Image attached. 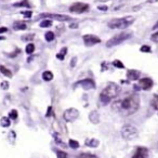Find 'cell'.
<instances>
[{
	"mask_svg": "<svg viewBox=\"0 0 158 158\" xmlns=\"http://www.w3.org/2000/svg\"><path fill=\"white\" fill-rule=\"evenodd\" d=\"M76 62H77V57H73L71 59V67H75V65H76Z\"/></svg>",
	"mask_w": 158,
	"mask_h": 158,
	"instance_id": "cell-38",
	"label": "cell"
},
{
	"mask_svg": "<svg viewBox=\"0 0 158 158\" xmlns=\"http://www.w3.org/2000/svg\"><path fill=\"white\" fill-rule=\"evenodd\" d=\"M38 18H49V20H55L59 22H67L73 20L69 15H65V14H54V13H42L38 16Z\"/></svg>",
	"mask_w": 158,
	"mask_h": 158,
	"instance_id": "cell-6",
	"label": "cell"
},
{
	"mask_svg": "<svg viewBox=\"0 0 158 158\" xmlns=\"http://www.w3.org/2000/svg\"><path fill=\"white\" fill-rule=\"evenodd\" d=\"M1 89H3V90H7L8 88H9V86H10V83H8V81H2V83H1Z\"/></svg>",
	"mask_w": 158,
	"mask_h": 158,
	"instance_id": "cell-34",
	"label": "cell"
},
{
	"mask_svg": "<svg viewBox=\"0 0 158 158\" xmlns=\"http://www.w3.org/2000/svg\"><path fill=\"white\" fill-rule=\"evenodd\" d=\"M20 52H21V51H20V49H16V50H14L12 53H9V54H7V55L9 57H14V56H16V55H17Z\"/></svg>",
	"mask_w": 158,
	"mask_h": 158,
	"instance_id": "cell-32",
	"label": "cell"
},
{
	"mask_svg": "<svg viewBox=\"0 0 158 158\" xmlns=\"http://www.w3.org/2000/svg\"><path fill=\"white\" fill-rule=\"evenodd\" d=\"M151 39H152V40H153V41L158 42V32H157V33H155V34L152 35Z\"/></svg>",
	"mask_w": 158,
	"mask_h": 158,
	"instance_id": "cell-35",
	"label": "cell"
},
{
	"mask_svg": "<svg viewBox=\"0 0 158 158\" xmlns=\"http://www.w3.org/2000/svg\"><path fill=\"white\" fill-rule=\"evenodd\" d=\"M139 87L142 90H149L153 87V80L148 77L141 78L140 80H139Z\"/></svg>",
	"mask_w": 158,
	"mask_h": 158,
	"instance_id": "cell-11",
	"label": "cell"
},
{
	"mask_svg": "<svg viewBox=\"0 0 158 158\" xmlns=\"http://www.w3.org/2000/svg\"><path fill=\"white\" fill-rule=\"evenodd\" d=\"M13 29L14 30H25L27 28V24L24 21H16L13 23Z\"/></svg>",
	"mask_w": 158,
	"mask_h": 158,
	"instance_id": "cell-14",
	"label": "cell"
},
{
	"mask_svg": "<svg viewBox=\"0 0 158 158\" xmlns=\"http://www.w3.org/2000/svg\"><path fill=\"white\" fill-rule=\"evenodd\" d=\"M89 119L93 124H98V121H100V115H98V113L96 110H92L89 115Z\"/></svg>",
	"mask_w": 158,
	"mask_h": 158,
	"instance_id": "cell-16",
	"label": "cell"
},
{
	"mask_svg": "<svg viewBox=\"0 0 158 158\" xmlns=\"http://www.w3.org/2000/svg\"><path fill=\"white\" fill-rule=\"evenodd\" d=\"M0 73L2 74V75H5L6 77L8 78H11L12 77V73L10 69H8L7 67H5L3 65H0Z\"/></svg>",
	"mask_w": 158,
	"mask_h": 158,
	"instance_id": "cell-19",
	"label": "cell"
},
{
	"mask_svg": "<svg viewBox=\"0 0 158 158\" xmlns=\"http://www.w3.org/2000/svg\"><path fill=\"white\" fill-rule=\"evenodd\" d=\"M132 158H148V151L145 147H137Z\"/></svg>",
	"mask_w": 158,
	"mask_h": 158,
	"instance_id": "cell-12",
	"label": "cell"
},
{
	"mask_svg": "<svg viewBox=\"0 0 158 158\" xmlns=\"http://www.w3.org/2000/svg\"><path fill=\"white\" fill-rule=\"evenodd\" d=\"M69 28H71V29H76V28H78V24L77 23L69 24Z\"/></svg>",
	"mask_w": 158,
	"mask_h": 158,
	"instance_id": "cell-39",
	"label": "cell"
},
{
	"mask_svg": "<svg viewBox=\"0 0 158 158\" xmlns=\"http://www.w3.org/2000/svg\"><path fill=\"white\" fill-rule=\"evenodd\" d=\"M98 144H100V142H98V139H88V140H86V142H85L86 146L92 147V148H95V147H98Z\"/></svg>",
	"mask_w": 158,
	"mask_h": 158,
	"instance_id": "cell-15",
	"label": "cell"
},
{
	"mask_svg": "<svg viewBox=\"0 0 158 158\" xmlns=\"http://www.w3.org/2000/svg\"><path fill=\"white\" fill-rule=\"evenodd\" d=\"M52 25V21L51 20H44V21L40 23V27L46 28V27H50Z\"/></svg>",
	"mask_w": 158,
	"mask_h": 158,
	"instance_id": "cell-26",
	"label": "cell"
},
{
	"mask_svg": "<svg viewBox=\"0 0 158 158\" xmlns=\"http://www.w3.org/2000/svg\"><path fill=\"white\" fill-rule=\"evenodd\" d=\"M98 9L101 10V11H107L108 7L107 6H98Z\"/></svg>",
	"mask_w": 158,
	"mask_h": 158,
	"instance_id": "cell-37",
	"label": "cell"
},
{
	"mask_svg": "<svg viewBox=\"0 0 158 158\" xmlns=\"http://www.w3.org/2000/svg\"><path fill=\"white\" fill-rule=\"evenodd\" d=\"M54 38H55V35H54V33H53V32H47L46 34H44V39H46L48 42L53 41V40H54Z\"/></svg>",
	"mask_w": 158,
	"mask_h": 158,
	"instance_id": "cell-22",
	"label": "cell"
},
{
	"mask_svg": "<svg viewBox=\"0 0 158 158\" xmlns=\"http://www.w3.org/2000/svg\"><path fill=\"white\" fill-rule=\"evenodd\" d=\"M88 10H89V6L83 2H76L69 7V12H71V13L81 14L85 13V12H88Z\"/></svg>",
	"mask_w": 158,
	"mask_h": 158,
	"instance_id": "cell-8",
	"label": "cell"
},
{
	"mask_svg": "<svg viewBox=\"0 0 158 158\" xmlns=\"http://www.w3.org/2000/svg\"><path fill=\"white\" fill-rule=\"evenodd\" d=\"M102 1H106V0H102Z\"/></svg>",
	"mask_w": 158,
	"mask_h": 158,
	"instance_id": "cell-42",
	"label": "cell"
},
{
	"mask_svg": "<svg viewBox=\"0 0 158 158\" xmlns=\"http://www.w3.org/2000/svg\"><path fill=\"white\" fill-rule=\"evenodd\" d=\"M18 114H17V110H12L11 112L9 113V117L10 119H13V120H16V118H17Z\"/></svg>",
	"mask_w": 158,
	"mask_h": 158,
	"instance_id": "cell-27",
	"label": "cell"
},
{
	"mask_svg": "<svg viewBox=\"0 0 158 158\" xmlns=\"http://www.w3.org/2000/svg\"><path fill=\"white\" fill-rule=\"evenodd\" d=\"M140 75H141L140 71H134V69H130L127 73V78H128L129 80H137L140 78Z\"/></svg>",
	"mask_w": 158,
	"mask_h": 158,
	"instance_id": "cell-13",
	"label": "cell"
},
{
	"mask_svg": "<svg viewBox=\"0 0 158 158\" xmlns=\"http://www.w3.org/2000/svg\"><path fill=\"white\" fill-rule=\"evenodd\" d=\"M66 53H67V47H64V48L61 49L60 52L56 54V57L59 59V60L63 61L65 59V56H66Z\"/></svg>",
	"mask_w": 158,
	"mask_h": 158,
	"instance_id": "cell-20",
	"label": "cell"
},
{
	"mask_svg": "<svg viewBox=\"0 0 158 158\" xmlns=\"http://www.w3.org/2000/svg\"><path fill=\"white\" fill-rule=\"evenodd\" d=\"M137 135H139V131L132 125H125L121 128V137H124L125 140H134V139L137 137Z\"/></svg>",
	"mask_w": 158,
	"mask_h": 158,
	"instance_id": "cell-4",
	"label": "cell"
},
{
	"mask_svg": "<svg viewBox=\"0 0 158 158\" xmlns=\"http://www.w3.org/2000/svg\"><path fill=\"white\" fill-rule=\"evenodd\" d=\"M113 65H114L115 67H117V68H125V65L122 64V62L121 61H119V60H115L114 62H113Z\"/></svg>",
	"mask_w": 158,
	"mask_h": 158,
	"instance_id": "cell-28",
	"label": "cell"
},
{
	"mask_svg": "<svg viewBox=\"0 0 158 158\" xmlns=\"http://www.w3.org/2000/svg\"><path fill=\"white\" fill-rule=\"evenodd\" d=\"M133 22H134V18L132 16H126V17L121 18H114L108 22L107 25L112 29H125V28L129 27Z\"/></svg>",
	"mask_w": 158,
	"mask_h": 158,
	"instance_id": "cell-3",
	"label": "cell"
},
{
	"mask_svg": "<svg viewBox=\"0 0 158 158\" xmlns=\"http://www.w3.org/2000/svg\"><path fill=\"white\" fill-rule=\"evenodd\" d=\"M21 13L23 14V15L25 16V17H27V18L32 17V15H33V12L32 11H22Z\"/></svg>",
	"mask_w": 158,
	"mask_h": 158,
	"instance_id": "cell-33",
	"label": "cell"
},
{
	"mask_svg": "<svg viewBox=\"0 0 158 158\" xmlns=\"http://www.w3.org/2000/svg\"><path fill=\"white\" fill-rule=\"evenodd\" d=\"M68 145H69V147L73 149H76L79 147V143H78L76 140H73V139H71V140L68 141Z\"/></svg>",
	"mask_w": 158,
	"mask_h": 158,
	"instance_id": "cell-25",
	"label": "cell"
},
{
	"mask_svg": "<svg viewBox=\"0 0 158 158\" xmlns=\"http://www.w3.org/2000/svg\"><path fill=\"white\" fill-rule=\"evenodd\" d=\"M131 36H132L131 33H120V34L118 35H115L114 37H112V38L106 42V47H107V48H112V47L118 46V44H120L121 42H124L125 40L130 38Z\"/></svg>",
	"mask_w": 158,
	"mask_h": 158,
	"instance_id": "cell-5",
	"label": "cell"
},
{
	"mask_svg": "<svg viewBox=\"0 0 158 158\" xmlns=\"http://www.w3.org/2000/svg\"><path fill=\"white\" fill-rule=\"evenodd\" d=\"M76 158H96V156L90 153H81L76 156Z\"/></svg>",
	"mask_w": 158,
	"mask_h": 158,
	"instance_id": "cell-23",
	"label": "cell"
},
{
	"mask_svg": "<svg viewBox=\"0 0 158 158\" xmlns=\"http://www.w3.org/2000/svg\"><path fill=\"white\" fill-rule=\"evenodd\" d=\"M34 37H35V35L34 34H29V35H26V36H23V40L24 41H29V40H33L34 39Z\"/></svg>",
	"mask_w": 158,
	"mask_h": 158,
	"instance_id": "cell-30",
	"label": "cell"
},
{
	"mask_svg": "<svg viewBox=\"0 0 158 158\" xmlns=\"http://www.w3.org/2000/svg\"><path fill=\"white\" fill-rule=\"evenodd\" d=\"M57 158H68V154L63 151H56Z\"/></svg>",
	"mask_w": 158,
	"mask_h": 158,
	"instance_id": "cell-29",
	"label": "cell"
},
{
	"mask_svg": "<svg viewBox=\"0 0 158 158\" xmlns=\"http://www.w3.org/2000/svg\"><path fill=\"white\" fill-rule=\"evenodd\" d=\"M152 29H153V30H156V29H158V22H157V23L155 24V25L153 26V28H152Z\"/></svg>",
	"mask_w": 158,
	"mask_h": 158,
	"instance_id": "cell-41",
	"label": "cell"
},
{
	"mask_svg": "<svg viewBox=\"0 0 158 158\" xmlns=\"http://www.w3.org/2000/svg\"><path fill=\"white\" fill-rule=\"evenodd\" d=\"M119 93H120L119 86L114 83H110L104 88L103 91L101 92V94H100V100H101V102L104 105H106V104H108L112 101L113 98H117V96L119 95Z\"/></svg>",
	"mask_w": 158,
	"mask_h": 158,
	"instance_id": "cell-2",
	"label": "cell"
},
{
	"mask_svg": "<svg viewBox=\"0 0 158 158\" xmlns=\"http://www.w3.org/2000/svg\"><path fill=\"white\" fill-rule=\"evenodd\" d=\"M25 51H26V53L27 54H32V53H34V51H35V44H28L27 46H26V49H25Z\"/></svg>",
	"mask_w": 158,
	"mask_h": 158,
	"instance_id": "cell-24",
	"label": "cell"
},
{
	"mask_svg": "<svg viewBox=\"0 0 158 158\" xmlns=\"http://www.w3.org/2000/svg\"><path fill=\"white\" fill-rule=\"evenodd\" d=\"M83 42H85V44L87 47H92L94 46V44H100L101 42V39L98 38V36H95V35H85V36L83 37Z\"/></svg>",
	"mask_w": 158,
	"mask_h": 158,
	"instance_id": "cell-10",
	"label": "cell"
},
{
	"mask_svg": "<svg viewBox=\"0 0 158 158\" xmlns=\"http://www.w3.org/2000/svg\"><path fill=\"white\" fill-rule=\"evenodd\" d=\"M74 87H81L83 90H92L95 89V83L90 78H87V79H83V80L76 83Z\"/></svg>",
	"mask_w": 158,
	"mask_h": 158,
	"instance_id": "cell-9",
	"label": "cell"
},
{
	"mask_svg": "<svg viewBox=\"0 0 158 158\" xmlns=\"http://www.w3.org/2000/svg\"><path fill=\"white\" fill-rule=\"evenodd\" d=\"M13 7H23V8H30L32 7V5H30L29 2H28V0H22V1H20V2L17 3H14Z\"/></svg>",
	"mask_w": 158,
	"mask_h": 158,
	"instance_id": "cell-21",
	"label": "cell"
},
{
	"mask_svg": "<svg viewBox=\"0 0 158 158\" xmlns=\"http://www.w3.org/2000/svg\"><path fill=\"white\" fill-rule=\"evenodd\" d=\"M8 32V28L5 27V26H2V27H0V34H3V33Z\"/></svg>",
	"mask_w": 158,
	"mask_h": 158,
	"instance_id": "cell-40",
	"label": "cell"
},
{
	"mask_svg": "<svg viewBox=\"0 0 158 158\" xmlns=\"http://www.w3.org/2000/svg\"><path fill=\"white\" fill-rule=\"evenodd\" d=\"M140 51H141V52H151L152 49H151V47H149V46H146V44H144V46L141 47Z\"/></svg>",
	"mask_w": 158,
	"mask_h": 158,
	"instance_id": "cell-31",
	"label": "cell"
},
{
	"mask_svg": "<svg viewBox=\"0 0 158 158\" xmlns=\"http://www.w3.org/2000/svg\"><path fill=\"white\" fill-rule=\"evenodd\" d=\"M78 117H79V110L74 107L66 110L64 112V114H63V118H64V120L67 122H74Z\"/></svg>",
	"mask_w": 158,
	"mask_h": 158,
	"instance_id": "cell-7",
	"label": "cell"
},
{
	"mask_svg": "<svg viewBox=\"0 0 158 158\" xmlns=\"http://www.w3.org/2000/svg\"><path fill=\"white\" fill-rule=\"evenodd\" d=\"M51 115H52V106H49V107H48V110H47L46 117H50Z\"/></svg>",
	"mask_w": 158,
	"mask_h": 158,
	"instance_id": "cell-36",
	"label": "cell"
},
{
	"mask_svg": "<svg viewBox=\"0 0 158 158\" xmlns=\"http://www.w3.org/2000/svg\"><path fill=\"white\" fill-rule=\"evenodd\" d=\"M10 125H11L10 117H7V116L1 117V119H0V126L3 127V128H8V127H10Z\"/></svg>",
	"mask_w": 158,
	"mask_h": 158,
	"instance_id": "cell-17",
	"label": "cell"
},
{
	"mask_svg": "<svg viewBox=\"0 0 158 158\" xmlns=\"http://www.w3.org/2000/svg\"><path fill=\"white\" fill-rule=\"evenodd\" d=\"M53 74H52V71H44L42 73V79H44V81H51L53 79Z\"/></svg>",
	"mask_w": 158,
	"mask_h": 158,
	"instance_id": "cell-18",
	"label": "cell"
},
{
	"mask_svg": "<svg viewBox=\"0 0 158 158\" xmlns=\"http://www.w3.org/2000/svg\"><path fill=\"white\" fill-rule=\"evenodd\" d=\"M139 107H140V96L135 93L128 94L112 104L113 110L122 116H130L134 114Z\"/></svg>",
	"mask_w": 158,
	"mask_h": 158,
	"instance_id": "cell-1",
	"label": "cell"
}]
</instances>
